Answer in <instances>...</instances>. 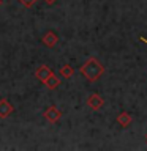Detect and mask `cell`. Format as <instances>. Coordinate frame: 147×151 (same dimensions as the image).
I'll list each match as a JSON object with an SVG mask.
<instances>
[{"label": "cell", "mask_w": 147, "mask_h": 151, "mask_svg": "<svg viewBox=\"0 0 147 151\" xmlns=\"http://www.w3.org/2000/svg\"><path fill=\"white\" fill-rule=\"evenodd\" d=\"M81 74L84 76L85 79L89 80V82H97L100 77H103L104 74V66L103 63L100 61L98 58H95V57H90V58L85 61V63L81 66Z\"/></svg>", "instance_id": "cell-1"}, {"label": "cell", "mask_w": 147, "mask_h": 151, "mask_svg": "<svg viewBox=\"0 0 147 151\" xmlns=\"http://www.w3.org/2000/svg\"><path fill=\"white\" fill-rule=\"evenodd\" d=\"M85 104H87L92 110H100V109L104 106V99L100 96V94L93 93V94H90V96L85 99Z\"/></svg>", "instance_id": "cell-2"}, {"label": "cell", "mask_w": 147, "mask_h": 151, "mask_svg": "<svg viewBox=\"0 0 147 151\" xmlns=\"http://www.w3.org/2000/svg\"><path fill=\"white\" fill-rule=\"evenodd\" d=\"M41 42H43V44H44L46 47L52 49V47H55L57 42H59V36H57V33H54L52 30H49V32H46L44 35H43Z\"/></svg>", "instance_id": "cell-3"}, {"label": "cell", "mask_w": 147, "mask_h": 151, "mask_svg": "<svg viewBox=\"0 0 147 151\" xmlns=\"http://www.w3.org/2000/svg\"><path fill=\"white\" fill-rule=\"evenodd\" d=\"M44 118L49 123H57L62 118V112L55 106H51V107H47L44 110Z\"/></svg>", "instance_id": "cell-4"}, {"label": "cell", "mask_w": 147, "mask_h": 151, "mask_svg": "<svg viewBox=\"0 0 147 151\" xmlns=\"http://www.w3.org/2000/svg\"><path fill=\"white\" fill-rule=\"evenodd\" d=\"M13 113H14V107L11 106V102L8 99L2 98L0 99V118H8Z\"/></svg>", "instance_id": "cell-5"}, {"label": "cell", "mask_w": 147, "mask_h": 151, "mask_svg": "<svg viewBox=\"0 0 147 151\" xmlns=\"http://www.w3.org/2000/svg\"><path fill=\"white\" fill-rule=\"evenodd\" d=\"M51 73H52V69H51L47 65H40V66L36 68V71H35V77L40 80L41 83H44L46 79L51 76Z\"/></svg>", "instance_id": "cell-6"}, {"label": "cell", "mask_w": 147, "mask_h": 151, "mask_svg": "<svg viewBox=\"0 0 147 151\" xmlns=\"http://www.w3.org/2000/svg\"><path fill=\"white\" fill-rule=\"evenodd\" d=\"M60 83H62V80H60V76L57 77V76L54 74V73H51V76L46 79V82H44V85L49 90H55V88H59L60 87Z\"/></svg>", "instance_id": "cell-7"}, {"label": "cell", "mask_w": 147, "mask_h": 151, "mask_svg": "<svg viewBox=\"0 0 147 151\" xmlns=\"http://www.w3.org/2000/svg\"><path fill=\"white\" fill-rule=\"evenodd\" d=\"M131 121H133V118H131V115L128 112H120L117 115V123L122 127H128V126L131 124Z\"/></svg>", "instance_id": "cell-8"}, {"label": "cell", "mask_w": 147, "mask_h": 151, "mask_svg": "<svg viewBox=\"0 0 147 151\" xmlns=\"http://www.w3.org/2000/svg\"><path fill=\"white\" fill-rule=\"evenodd\" d=\"M59 76L60 77H65V79H71L74 76V69L71 68L70 65H63V66H60V69H59Z\"/></svg>", "instance_id": "cell-9"}, {"label": "cell", "mask_w": 147, "mask_h": 151, "mask_svg": "<svg viewBox=\"0 0 147 151\" xmlns=\"http://www.w3.org/2000/svg\"><path fill=\"white\" fill-rule=\"evenodd\" d=\"M17 2L21 3L22 6H25V8H32L33 5H35V3L38 2V0H17Z\"/></svg>", "instance_id": "cell-10"}, {"label": "cell", "mask_w": 147, "mask_h": 151, "mask_svg": "<svg viewBox=\"0 0 147 151\" xmlns=\"http://www.w3.org/2000/svg\"><path fill=\"white\" fill-rule=\"evenodd\" d=\"M44 2H46L47 5H54V3L57 2V0H44Z\"/></svg>", "instance_id": "cell-11"}, {"label": "cell", "mask_w": 147, "mask_h": 151, "mask_svg": "<svg viewBox=\"0 0 147 151\" xmlns=\"http://www.w3.org/2000/svg\"><path fill=\"white\" fill-rule=\"evenodd\" d=\"M0 6H2V0H0Z\"/></svg>", "instance_id": "cell-12"}, {"label": "cell", "mask_w": 147, "mask_h": 151, "mask_svg": "<svg viewBox=\"0 0 147 151\" xmlns=\"http://www.w3.org/2000/svg\"><path fill=\"white\" fill-rule=\"evenodd\" d=\"M146 142H147V134H146Z\"/></svg>", "instance_id": "cell-13"}]
</instances>
